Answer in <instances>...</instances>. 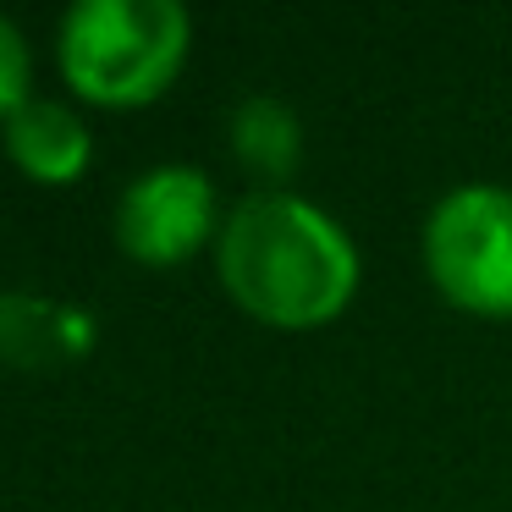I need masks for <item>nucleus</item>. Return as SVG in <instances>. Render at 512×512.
Masks as SVG:
<instances>
[{
	"mask_svg": "<svg viewBox=\"0 0 512 512\" xmlns=\"http://www.w3.org/2000/svg\"><path fill=\"white\" fill-rule=\"evenodd\" d=\"M226 292L265 325H320L358 287V248L320 204L298 193H248L226 210L215 243Z\"/></svg>",
	"mask_w": 512,
	"mask_h": 512,
	"instance_id": "1",
	"label": "nucleus"
},
{
	"mask_svg": "<svg viewBox=\"0 0 512 512\" xmlns=\"http://www.w3.org/2000/svg\"><path fill=\"white\" fill-rule=\"evenodd\" d=\"M188 34L177 0H78L61 17V72L83 100L144 105L182 72Z\"/></svg>",
	"mask_w": 512,
	"mask_h": 512,
	"instance_id": "2",
	"label": "nucleus"
},
{
	"mask_svg": "<svg viewBox=\"0 0 512 512\" xmlns=\"http://www.w3.org/2000/svg\"><path fill=\"white\" fill-rule=\"evenodd\" d=\"M430 276L457 309L512 314V193L507 188H457L424 221Z\"/></svg>",
	"mask_w": 512,
	"mask_h": 512,
	"instance_id": "3",
	"label": "nucleus"
},
{
	"mask_svg": "<svg viewBox=\"0 0 512 512\" xmlns=\"http://www.w3.org/2000/svg\"><path fill=\"white\" fill-rule=\"evenodd\" d=\"M215 232V188L193 166H149L116 204V243L138 265H177Z\"/></svg>",
	"mask_w": 512,
	"mask_h": 512,
	"instance_id": "4",
	"label": "nucleus"
},
{
	"mask_svg": "<svg viewBox=\"0 0 512 512\" xmlns=\"http://www.w3.org/2000/svg\"><path fill=\"white\" fill-rule=\"evenodd\" d=\"M6 155L34 182H78L89 166V127L61 100H23L6 116Z\"/></svg>",
	"mask_w": 512,
	"mask_h": 512,
	"instance_id": "5",
	"label": "nucleus"
},
{
	"mask_svg": "<svg viewBox=\"0 0 512 512\" xmlns=\"http://www.w3.org/2000/svg\"><path fill=\"white\" fill-rule=\"evenodd\" d=\"M232 149L254 177H292L303 155V133L292 105L270 100V94H248L232 111Z\"/></svg>",
	"mask_w": 512,
	"mask_h": 512,
	"instance_id": "6",
	"label": "nucleus"
},
{
	"mask_svg": "<svg viewBox=\"0 0 512 512\" xmlns=\"http://www.w3.org/2000/svg\"><path fill=\"white\" fill-rule=\"evenodd\" d=\"M89 347V320L67 303L39 298H0V353H83Z\"/></svg>",
	"mask_w": 512,
	"mask_h": 512,
	"instance_id": "7",
	"label": "nucleus"
},
{
	"mask_svg": "<svg viewBox=\"0 0 512 512\" xmlns=\"http://www.w3.org/2000/svg\"><path fill=\"white\" fill-rule=\"evenodd\" d=\"M28 94V45H23V28L12 17H0V116H12Z\"/></svg>",
	"mask_w": 512,
	"mask_h": 512,
	"instance_id": "8",
	"label": "nucleus"
}]
</instances>
